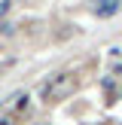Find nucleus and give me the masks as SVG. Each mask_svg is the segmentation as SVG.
<instances>
[{"instance_id": "obj_1", "label": "nucleus", "mask_w": 122, "mask_h": 125, "mask_svg": "<svg viewBox=\"0 0 122 125\" xmlns=\"http://www.w3.org/2000/svg\"><path fill=\"white\" fill-rule=\"evenodd\" d=\"M76 85H79L76 73H52V76L40 85V101H46V104L64 101V98H70L73 92H76Z\"/></svg>"}, {"instance_id": "obj_2", "label": "nucleus", "mask_w": 122, "mask_h": 125, "mask_svg": "<svg viewBox=\"0 0 122 125\" xmlns=\"http://www.w3.org/2000/svg\"><path fill=\"white\" fill-rule=\"evenodd\" d=\"M24 107H28V95H18V98H15V107H12V116H18Z\"/></svg>"}, {"instance_id": "obj_3", "label": "nucleus", "mask_w": 122, "mask_h": 125, "mask_svg": "<svg viewBox=\"0 0 122 125\" xmlns=\"http://www.w3.org/2000/svg\"><path fill=\"white\" fill-rule=\"evenodd\" d=\"M116 9H119V3H104V6H98V15H110V12H116Z\"/></svg>"}, {"instance_id": "obj_4", "label": "nucleus", "mask_w": 122, "mask_h": 125, "mask_svg": "<svg viewBox=\"0 0 122 125\" xmlns=\"http://www.w3.org/2000/svg\"><path fill=\"white\" fill-rule=\"evenodd\" d=\"M0 125H15V116H12V113H9V116H3V119H0Z\"/></svg>"}, {"instance_id": "obj_5", "label": "nucleus", "mask_w": 122, "mask_h": 125, "mask_svg": "<svg viewBox=\"0 0 122 125\" xmlns=\"http://www.w3.org/2000/svg\"><path fill=\"white\" fill-rule=\"evenodd\" d=\"M40 125H46V122H40Z\"/></svg>"}]
</instances>
